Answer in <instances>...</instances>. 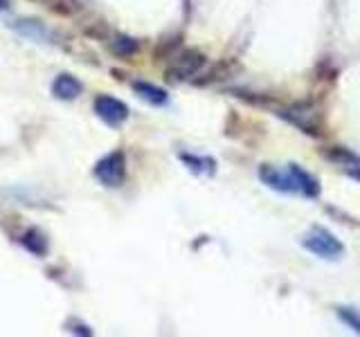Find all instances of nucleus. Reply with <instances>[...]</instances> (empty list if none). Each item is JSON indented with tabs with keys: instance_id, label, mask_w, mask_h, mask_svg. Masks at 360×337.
Returning <instances> with one entry per match:
<instances>
[{
	"instance_id": "f8f14e48",
	"label": "nucleus",
	"mask_w": 360,
	"mask_h": 337,
	"mask_svg": "<svg viewBox=\"0 0 360 337\" xmlns=\"http://www.w3.org/2000/svg\"><path fill=\"white\" fill-rule=\"evenodd\" d=\"M110 50L115 56H122V59H129V56H133L135 52L140 50V45L135 39L127 37V34H117L115 39L110 41Z\"/></svg>"
},
{
	"instance_id": "f257e3e1",
	"label": "nucleus",
	"mask_w": 360,
	"mask_h": 337,
	"mask_svg": "<svg viewBox=\"0 0 360 337\" xmlns=\"http://www.w3.org/2000/svg\"><path fill=\"white\" fill-rule=\"evenodd\" d=\"M259 178L262 183L281 194H300L304 198H315L320 194V183L318 178L304 171L297 164H286V166H273L264 164L259 166Z\"/></svg>"
},
{
	"instance_id": "1a4fd4ad",
	"label": "nucleus",
	"mask_w": 360,
	"mask_h": 337,
	"mask_svg": "<svg viewBox=\"0 0 360 337\" xmlns=\"http://www.w3.org/2000/svg\"><path fill=\"white\" fill-rule=\"evenodd\" d=\"M133 90L140 95V99H144L146 104H151V106H165L169 101L167 90L149 81H133Z\"/></svg>"
},
{
	"instance_id": "20e7f679",
	"label": "nucleus",
	"mask_w": 360,
	"mask_h": 337,
	"mask_svg": "<svg viewBox=\"0 0 360 337\" xmlns=\"http://www.w3.org/2000/svg\"><path fill=\"white\" fill-rule=\"evenodd\" d=\"M95 112L101 121L108 124V126H122V124L129 119V106L110 95H101L95 99Z\"/></svg>"
},
{
	"instance_id": "6e6552de",
	"label": "nucleus",
	"mask_w": 360,
	"mask_h": 337,
	"mask_svg": "<svg viewBox=\"0 0 360 337\" xmlns=\"http://www.w3.org/2000/svg\"><path fill=\"white\" fill-rule=\"evenodd\" d=\"M281 117H286L288 121H292L295 126H300L302 131H309V133H318V117H315V112L309 110L307 106H290L286 110H281L279 112Z\"/></svg>"
},
{
	"instance_id": "7ed1b4c3",
	"label": "nucleus",
	"mask_w": 360,
	"mask_h": 337,
	"mask_svg": "<svg viewBox=\"0 0 360 337\" xmlns=\"http://www.w3.org/2000/svg\"><path fill=\"white\" fill-rule=\"evenodd\" d=\"M95 178L99 180L104 187H120L127 178V155L122 151H112L104 155L101 160L95 164Z\"/></svg>"
},
{
	"instance_id": "2eb2a0df",
	"label": "nucleus",
	"mask_w": 360,
	"mask_h": 337,
	"mask_svg": "<svg viewBox=\"0 0 360 337\" xmlns=\"http://www.w3.org/2000/svg\"><path fill=\"white\" fill-rule=\"evenodd\" d=\"M39 3H45V5H56V3H61V0H39Z\"/></svg>"
},
{
	"instance_id": "f03ea898",
	"label": "nucleus",
	"mask_w": 360,
	"mask_h": 337,
	"mask_svg": "<svg viewBox=\"0 0 360 337\" xmlns=\"http://www.w3.org/2000/svg\"><path fill=\"white\" fill-rule=\"evenodd\" d=\"M302 245L307 247L309 252H313L315 256H320V258H340L342 252H345V247L342 243L335 239V234H331L329 230H324V227H315L311 230L307 236H304V241Z\"/></svg>"
},
{
	"instance_id": "4468645a",
	"label": "nucleus",
	"mask_w": 360,
	"mask_h": 337,
	"mask_svg": "<svg viewBox=\"0 0 360 337\" xmlns=\"http://www.w3.org/2000/svg\"><path fill=\"white\" fill-rule=\"evenodd\" d=\"M9 5H11V0H0V11L9 9Z\"/></svg>"
},
{
	"instance_id": "39448f33",
	"label": "nucleus",
	"mask_w": 360,
	"mask_h": 337,
	"mask_svg": "<svg viewBox=\"0 0 360 337\" xmlns=\"http://www.w3.org/2000/svg\"><path fill=\"white\" fill-rule=\"evenodd\" d=\"M9 27L16 34H20L22 39H30L37 43H56V32L37 18H16L9 22Z\"/></svg>"
},
{
	"instance_id": "ddd939ff",
	"label": "nucleus",
	"mask_w": 360,
	"mask_h": 337,
	"mask_svg": "<svg viewBox=\"0 0 360 337\" xmlns=\"http://www.w3.org/2000/svg\"><path fill=\"white\" fill-rule=\"evenodd\" d=\"M338 317H340V322L347 324L354 333L360 335V310L358 308H352V306L338 308Z\"/></svg>"
},
{
	"instance_id": "0eeeda50",
	"label": "nucleus",
	"mask_w": 360,
	"mask_h": 337,
	"mask_svg": "<svg viewBox=\"0 0 360 337\" xmlns=\"http://www.w3.org/2000/svg\"><path fill=\"white\" fill-rule=\"evenodd\" d=\"M84 93V84L79 81V79L75 74H59L54 79V84H52V95L56 99H61V101H72L77 99L79 95Z\"/></svg>"
},
{
	"instance_id": "9d476101",
	"label": "nucleus",
	"mask_w": 360,
	"mask_h": 337,
	"mask_svg": "<svg viewBox=\"0 0 360 337\" xmlns=\"http://www.w3.org/2000/svg\"><path fill=\"white\" fill-rule=\"evenodd\" d=\"M20 243L34 256H45V252H48V239H45L43 232L34 230V227L32 230H25V232L20 234Z\"/></svg>"
},
{
	"instance_id": "423d86ee",
	"label": "nucleus",
	"mask_w": 360,
	"mask_h": 337,
	"mask_svg": "<svg viewBox=\"0 0 360 337\" xmlns=\"http://www.w3.org/2000/svg\"><path fill=\"white\" fill-rule=\"evenodd\" d=\"M202 65H205V56L196 50H185L176 56L172 65H169L167 74L169 79H189V77H194Z\"/></svg>"
},
{
	"instance_id": "9b49d317",
	"label": "nucleus",
	"mask_w": 360,
	"mask_h": 337,
	"mask_svg": "<svg viewBox=\"0 0 360 337\" xmlns=\"http://www.w3.org/2000/svg\"><path fill=\"white\" fill-rule=\"evenodd\" d=\"M180 160H183L194 173H214V166H217V162H214L212 157L196 155V153H183Z\"/></svg>"
}]
</instances>
